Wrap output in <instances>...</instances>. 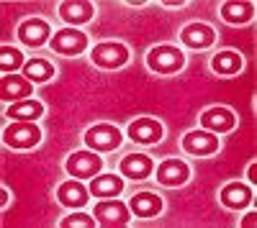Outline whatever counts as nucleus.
I'll use <instances>...</instances> for the list:
<instances>
[{"label":"nucleus","instance_id":"f257e3e1","mask_svg":"<svg viewBox=\"0 0 257 228\" xmlns=\"http://www.w3.org/2000/svg\"><path fill=\"white\" fill-rule=\"evenodd\" d=\"M39 138H41V134L31 120L13 123V126H8L3 131V141L13 149H29V146H34V144H39Z\"/></svg>","mask_w":257,"mask_h":228},{"label":"nucleus","instance_id":"f03ea898","mask_svg":"<svg viewBox=\"0 0 257 228\" xmlns=\"http://www.w3.org/2000/svg\"><path fill=\"white\" fill-rule=\"evenodd\" d=\"M147 64L152 67L155 72L170 74V72H178L183 67V54L178 49H173V46H157V49L149 52Z\"/></svg>","mask_w":257,"mask_h":228},{"label":"nucleus","instance_id":"7ed1b4c3","mask_svg":"<svg viewBox=\"0 0 257 228\" xmlns=\"http://www.w3.org/2000/svg\"><path fill=\"white\" fill-rule=\"evenodd\" d=\"M85 144H88L90 149H98V152H111L121 144V134H118V128L103 123V126H93L85 134Z\"/></svg>","mask_w":257,"mask_h":228},{"label":"nucleus","instance_id":"20e7f679","mask_svg":"<svg viewBox=\"0 0 257 228\" xmlns=\"http://www.w3.org/2000/svg\"><path fill=\"white\" fill-rule=\"evenodd\" d=\"M90 56H93V62L98 67L116 70V67H121V64L128 62V49L121 46V44H98Z\"/></svg>","mask_w":257,"mask_h":228},{"label":"nucleus","instance_id":"39448f33","mask_svg":"<svg viewBox=\"0 0 257 228\" xmlns=\"http://www.w3.org/2000/svg\"><path fill=\"white\" fill-rule=\"evenodd\" d=\"M85 46H88V38H85V34L70 31V28L59 31V34L52 38V49H54L57 54H64V56H75V54H80Z\"/></svg>","mask_w":257,"mask_h":228},{"label":"nucleus","instance_id":"423d86ee","mask_svg":"<svg viewBox=\"0 0 257 228\" xmlns=\"http://www.w3.org/2000/svg\"><path fill=\"white\" fill-rule=\"evenodd\" d=\"M67 172L72 177H93L100 172V156L90 152H77L67 159Z\"/></svg>","mask_w":257,"mask_h":228},{"label":"nucleus","instance_id":"0eeeda50","mask_svg":"<svg viewBox=\"0 0 257 228\" xmlns=\"http://www.w3.org/2000/svg\"><path fill=\"white\" fill-rule=\"evenodd\" d=\"M183 44L190 46V49H203V46H211L213 38H216V34H213V28L203 26V24H190L183 28Z\"/></svg>","mask_w":257,"mask_h":228},{"label":"nucleus","instance_id":"6e6552de","mask_svg":"<svg viewBox=\"0 0 257 228\" xmlns=\"http://www.w3.org/2000/svg\"><path fill=\"white\" fill-rule=\"evenodd\" d=\"M157 180L165 184V188H178L188 180V167L178 159H170V162H162L160 170H157Z\"/></svg>","mask_w":257,"mask_h":228},{"label":"nucleus","instance_id":"1a4fd4ad","mask_svg":"<svg viewBox=\"0 0 257 228\" xmlns=\"http://www.w3.org/2000/svg\"><path fill=\"white\" fill-rule=\"evenodd\" d=\"M95 218L103 223V226H123L128 220V210H126V205L123 202H100L98 208H95Z\"/></svg>","mask_w":257,"mask_h":228},{"label":"nucleus","instance_id":"9d476101","mask_svg":"<svg viewBox=\"0 0 257 228\" xmlns=\"http://www.w3.org/2000/svg\"><path fill=\"white\" fill-rule=\"evenodd\" d=\"M128 136H132L137 144H155V141H160V136H162V126H160L157 120L142 118V120H134V123H132Z\"/></svg>","mask_w":257,"mask_h":228},{"label":"nucleus","instance_id":"9b49d317","mask_svg":"<svg viewBox=\"0 0 257 228\" xmlns=\"http://www.w3.org/2000/svg\"><path fill=\"white\" fill-rule=\"evenodd\" d=\"M47 36H49V26L44 24V20H39V18L26 20V24L18 28V38L24 41L26 46H41L47 41Z\"/></svg>","mask_w":257,"mask_h":228},{"label":"nucleus","instance_id":"f8f14e48","mask_svg":"<svg viewBox=\"0 0 257 228\" xmlns=\"http://www.w3.org/2000/svg\"><path fill=\"white\" fill-rule=\"evenodd\" d=\"M183 146L190 154H211V152H216L219 141H216V136H211L206 131H193L190 136H185Z\"/></svg>","mask_w":257,"mask_h":228},{"label":"nucleus","instance_id":"ddd939ff","mask_svg":"<svg viewBox=\"0 0 257 228\" xmlns=\"http://www.w3.org/2000/svg\"><path fill=\"white\" fill-rule=\"evenodd\" d=\"M59 16L67 20V24H85V20L93 18V6L82 3V0H70V3L59 6Z\"/></svg>","mask_w":257,"mask_h":228},{"label":"nucleus","instance_id":"4468645a","mask_svg":"<svg viewBox=\"0 0 257 228\" xmlns=\"http://www.w3.org/2000/svg\"><path fill=\"white\" fill-rule=\"evenodd\" d=\"M132 210L139 218H155L162 210V200L152 192H139V195L132 198Z\"/></svg>","mask_w":257,"mask_h":228},{"label":"nucleus","instance_id":"2eb2a0df","mask_svg":"<svg viewBox=\"0 0 257 228\" xmlns=\"http://www.w3.org/2000/svg\"><path fill=\"white\" fill-rule=\"evenodd\" d=\"M57 195L67 208H80V205L88 202V190H85L80 182H64Z\"/></svg>","mask_w":257,"mask_h":228},{"label":"nucleus","instance_id":"dca6fc26","mask_svg":"<svg viewBox=\"0 0 257 228\" xmlns=\"http://www.w3.org/2000/svg\"><path fill=\"white\" fill-rule=\"evenodd\" d=\"M201 123L208 131H229L234 126V116L224 108H211L208 113L201 116Z\"/></svg>","mask_w":257,"mask_h":228},{"label":"nucleus","instance_id":"f3484780","mask_svg":"<svg viewBox=\"0 0 257 228\" xmlns=\"http://www.w3.org/2000/svg\"><path fill=\"white\" fill-rule=\"evenodd\" d=\"M121 172L126 177H132V180H144L149 172H152V162H149L147 156H142V154H134V156L121 162Z\"/></svg>","mask_w":257,"mask_h":228},{"label":"nucleus","instance_id":"a211bd4d","mask_svg":"<svg viewBox=\"0 0 257 228\" xmlns=\"http://www.w3.org/2000/svg\"><path fill=\"white\" fill-rule=\"evenodd\" d=\"M249 200H252V192L244 184H226L221 190V202L226 208H244Z\"/></svg>","mask_w":257,"mask_h":228},{"label":"nucleus","instance_id":"6ab92c4d","mask_svg":"<svg viewBox=\"0 0 257 228\" xmlns=\"http://www.w3.org/2000/svg\"><path fill=\"white\" fill-rule=\"evenodd\" d=\"M123 190V182L118 177H111V174H105V177H95L93 184H90V192L95 198H113Z\"/></svg>","mask_w":257,"mask_h":228},{"label":"nucleus","instance_id":"aec40b11","mask_svg":"<svg viewBox=\"0 0 257 228\" xmlns=\"http://www.w3.org/2000/svg\"><path fill=\"white\" fill-rule=\"evenodd\" d=\"M26 95H31V85L24 77L11 74V77L3 80V100H21Z\"/></svg>","mask_w":257,"mask_h":228},{"label":"nucleus","instance_id":"412c9836","mask_svg":"<svg viewBox=\"0 0 257 228\" xmlns=\"http://www.w3.org/2000/svg\"><path fill=\"white\" fill-rule=\"evenodd\" d=\"M41 102H36V100H24V102H16V106H11L8 108V118H16V120H34V118H39L41 116Z\"/></svg>","mask_w":257,"mask_h":228},{"label":"nucleus","instance_id":"4be33fe9","mask_svg":"<svg viewBox=\"0 0 257 228\" xmlns=\"http://www.w3.org/2000/svg\"><path fill=\"white\" fill-rule=\"evenodd\" d=\"M254 13V8L249 3H226L221 8V16L229 20V24H244V20H249Z\"/></svg>","mask_w":257,"mask_h":228},{"label":"nucleus","instance_id":"5701e85b","mask_svg":"<svg viewBox=\"0 0 257 228\" xmlns=\"http://www.w3.org/2000/svg\"><path fill=\"white\" fill-rule=\"evenodd\" d=\"M239 67H242V59L234 52H221L213 56V70L219 74H234V72H239Z\"/></svg>","mask_w":257,"mask_h":228},{"label":"nucleus","instance_id":"b1692460","mask_svg":"<svg viewBox=\"0 0 257 228\" xmlns=\"http://www.w3.org/2000/svg\"><path fill=\"white\" fill-rule=\"evenodd\" d=\"M52 74H54V70H52L49 62H44V59H31L29 64H26V77H29V80L44 82V80H49Z\"/></svg>","mask_w":257,"mask_h":228},{"label":"nucleus","instance_id":"393cba45","mask_svg":"<svg viewBox=\"0 0 257 228\" xmlns=\"http://www.w3.org/2000/svg\"><path fill=\"white\" fill-rule=\"evenodd\" d=\"M21 62H24V56H21L18 49H11L6 46L3 52H0V67H3V72H13L21 67Z\"/></svg>","mask_w":257,"mask_h":228},{"label":"nucleus","instance_id":"a878e982","mask_svg":"<svg viewBox=\"0 0 257 228\" xmlns=\"http://www.w3.org/2000/svg\"><path fill=\"white\" fill-rule=\"evenodd\" d=\"M62 226H64V228H93L95 223H93V218H88V216L77 213V216H70V218L64 220Z\"/></svg>","mask_w":257,"mask_h":228},{"label":"nucleus","instance_id":"bb28decb","mask_svg":"<svg viewBox=\"0 0 257 228\" xmlns=\"http://www.w3.org/2000/svg\"><path fill=\"white\" fill-rule=\"evenodd\" d=\"M254 223H257V220H254V213H252V216H247V218L242 220V226H244V228H249V226H254Z\"/></svg>","mask_w":257,"mask_h":228},{"label":"nucleus","instance_id":"cd10ccee","mask_svg":"<svg viewBox=\"0 0 257 228\" xmlns=\"http://www.w3.org/2000/svg\"><path fill=\"white\" fill-rule=\"evenodd\" d=\"M254 174H257V167H254V164H252V167H249V177H252V182H254V180H257V177H254Z\"/></svg>","mask_w":257,"mask_h":228}]
</instances>
